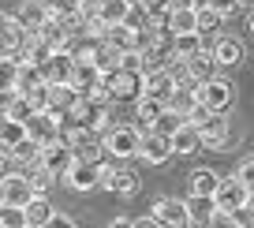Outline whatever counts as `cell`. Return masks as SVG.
<instances>
[{"mask_svg": "<svg viewBox=\"0 0 254 228\" xmlns=\"http://www.w3.org/2000/svg\"><path fill=\"white\" fill-rule=\"evenodd\" d=\"M60 142L71 150V157H75V161H101V153H105L101 135L86 131V127H75V124H64Z\"/></svg>", "mask_w": 254, "mask_h": 228, "instance_id": "6da1fadb", "label": "cell"}, {"mask_svg": "<svg viewBox=\"0 0 254 228\" xmlns=\"http://www.w3.org/2000/svg\"><path fill=\"white\" fill-rule=\"evenodd\" d=\"M101 86L112 101H138L142 97V71H127V68H116L109 75H101Z\"/></svg>", "mask_w": 254, "mask_h": 228, "instance_id": "7a4b0ae2", "label": "cell"}, {"mask_svg": "<svg viewBox=\"0 0 254 228\" xmlns=\"http://www.w3.org/2000/svg\"><path fill=\"white\" fill-rule=\"evenodd\" d=\"M198 105L202 109H209L213 116H224V112L236 105V86H232L228 79H209L198 86Z\"/></svg>", "mask_w": 254, "mask_h": 228, "instance_id": "3957f363", "label": "cell"}, {"mask_svg": "<svg viewBox=\"0 0 254 228\" xmlns=\"http://www.w3.org/2000/svg\"><path fill=\"white\" fill-rule=\"evenodd\" d=\"M26 139L38 142L41 150L53 146V142H60V131H64V116H56V112H34L30 120L23 124Z\"/></svg>", "mask_w": 254, "mask_h": 228, "instance_id": "277c9868", "label": "cell"}, {"mask_svg": "<svg viewBox=\"0 0 254 228\" xmlns=\"http://www.w3.org/2000/svg\"><path fill=\"white\" fill-rule=\"evenodd\" d=\"M101 146L112 157H138L142 131H135V127H109V131L101 135Z\"/></svg>", "mask_w": 254, "mask_h": 228, "instance_id": "5b68a950", "label": "cell"}, {"mask_svg": "<svg viewBox=\"0 0 254 228\" xmlns=\"http://www.w3.org/2000/svg\"><path fill=\"white\" fill-rule=\"evenodd\" d=\"M38 71H41L45 86H67L71 71H75V60H71V53H53L45 64H38Z\"/></svg>", "mask_w": 254, "mask_h": 228, "instance_id": "8992f818", "label": "cell"}, {"mask_svg": "<svg viewBox=\"0 0 254 228\" xmlns=\"http://www.w3.org/2000/svg\"><path fill=\"white\" fill-rule=\"evenodd\" d=\"M138 176L131 172V168H112V165H101V187L105 191H112V195H120V198H131L138 191Z\"/></svg>", "mask_w": 254, "mask_h": 228, "instance_id": "52a82bcc", "label": "cell"}, {"mask_svg": "<svg viewBox=\"0 0 254 228\" xmlns=\"http://www.w3.org/2000/svg\"><path fill=\"white\" fill-rule=\"evenodd\" d=\"M247 195H251V191L243 187V183L236 180V176H228V180H221L217 183V195H213V202H217V213H232V210H243L247 206Z\"/></svg>", "mask_w": 254, "mask_h": 228, "instance_id": "ba28073f", "label": "cell"}, {"mask_svg": "<svg viewBox=\"0 0 254 228\" xmlns=\"http://www.w3.org/2000/svg\"><path fill=\"white\" fill-rule=\"evenodd\" d=\"M101 165L105 161H75L64 180H67V187H75V191H94V187H101Z\"/></svg>", "mask_w": 254, "mask_h": 228, "instance_id": "9c48e42d", "label": "cell"}, {"mask_svg": "<svg viewBox=\"0 0 254 228\" xmlns=\"http://www.w3.org/2000/svg\"><path fill=\"white\" fill-rule=\"evenodd\" d=\"M30 198H34V191H30V183H26V176L11 172V176L0 180V202H4V206H11V210H26Z\"/></svg>", "mask_w": 254, "mask_h": 228, "instance_id": "30bf717a", "label": "cell"}, {"mask_svg": "<svg viewBox=\"0 0 254 228\" xmlns=\"http://www.w3.org/2000/svg\"><path fill=\"white\" fill-rule=\"evenodd\" d=\"M153 221L161 228H187V202H180V198H157L153 202Z\"/></svg>", "mask_w": 254, "mask_h": 228, "instance_id": "8fae6325", "label": "cell"}, {"mask_svg": "<svg viewBox=\"0 0 254 228\" xmlns=\"http://www.w3.org/2000/svg\"><path fill=\"white\" fill-rule=\"evenodd\" d=\"M138 30H142V26L135 23V19H131V23H120V26H109V34H105V45L112 49V53H135L138 49Z\"/></svg>", "mask_w": 254, "mask_h": 228, "instance_id": "7c38bea8", "label": "cell"}, {"mask_svg": "<svg viewBox=\"0 0 254 228\" xmlns=\"http://www.w3.org/2000/svg\"><path fill=\"white\" fill-rule=\"evenodd\" d=\"M38 38L45 41V49H49V53H71V41H75L71 34H67V26H64L56 15H49V23L38 30Z\"/></svg>", "mask_w": 254, "mask_h": 228, "instance_id": "4fadbf2b", "label": "cell"}, {"mask_svg": "<svg viewBox=\"0 0 254 228\" xmlns=\"http://www.w3.org/2000/svg\"><path fill=\"white\" fill-rule=\"evenodd\" d=\"M8 165L15 168L19 176L34 172V168L41 165V146H38V142H30V139H23V142H19V146L8 153Z\"/></svg>", "mask_w": 254, "mask_h": 228, "instance_id": "5bb4252c", "label": "cell"}, {"mask_svg": "<svg viewBox=\"0 0 254 228\" xmlns=\"http://www.w3.org/2000/svg\"><path fill=\"white\" fill-rule=\"evenodd\" d=\"M213 64L217 68H236V64H243V56H247V49H243V41H236V38H228V34H221V38L213 41Z\"/></svg>", "mask_w": 254, "mask_h": 228, "instance_id": "9a60e30c", "label": "cell"}, {"mask_svg": "<svg viewBox=\"0 0 254 228\" xmlns=\"http://www.w3.org/2000/svg\"><path fill=\"white\" fill-rule=\"evenodd\" d=\"M75 165L71 150L64 146V142H53V146L41 150V168H45L49 176H67V168Z\"/></svg>", "mask_w": 254, "mask_h": 228, "instance_id": "2e32d148", "label": "cell"}, {"mask_svg": "<svg viewBox=\"0 0 254 228\" xmlns=\"http://www.w3.org/2000/svg\"><path fill=\"white\" fill-rule=\"evenodd\" d=\"M138 157L150 161V165H165V161L172 157V142H168L165 135H157V131H146L142 146H138Z\"/></svg>", "mask_w": 254, "mask_h": 228, "instance_id": "e0dca14e", "label": "cell"}, {"mask_svg": "<svg viewBox=\"0 0 254 228\" xmlns=\"http://www.w3.org/2000/svg\"><path fill=\"white\" fill-rule=\"evenodd\" d=\"M49 15H53V11H49L45 4H38V0H26V4H23V8H19L15 15H11V19H15V26H23V30L38 34L41 26L49 23Z\"/></svg>", "mask_w": 254, "mask_h": 228, "instance_id": "ac0fdd59", "label": "cell"}, {"mask_svg": "<svg viewBox=\"0 0 254 228\" xmlns=\"http://www.w3.org/2000/svg\"><path fill=\"white\" fill-rule=\"evenodd\" d=\"M213 221H217L213 198H190L187 202V228H209Z\"/></svg>", "mask_w": 254, "mask_h": 228, "instance_id": "d6986e66", "label": "cell"}, {"mask_svg": "<svg viewBox=\"0 0 254 228\" xmlns=\"http://www.w3.org/2000/svg\"><path fill=\"white\" fill-rule=\"evenodd\" d=\"M183 64H187V75H190V82H194V86L217 79V64H213V56H209L206 49H202V53H194L190 60H183Z\"/></svg>", "mask_w": 254, "mask_h": 228, "instance_id": "ffe728a7", "label": "cell"}, {"mask_svg": "<svg viewBox=\"0 0 254 228\" xmlns=\"http://www.w3.org/2000/svg\"><path fill=\"white\" fill-rule=\"evenodd\" d=\"M53 217H56L53 202H49V198H38V195H34L30 202H26V210H23V225L26 228H45Z\"/></svg>", "mask_w": 254, "mask_h": 228, "instance_id": "44dd1931", "label": "cell"}, {"mask_svg": "<svg viewBox=\"0 0 254 228\" xmlns=\"http://www.w3.org/2000/svg\"><path fill=\"white\" fill-rule=\"evenodd\" d=\"M97 86H101V71L90 68V64H75V71H71V90H75V94L90 97Z\"/></svg>", "mask_w": 254, "mask_h": 228, "instance_id": "7402d4cb", "label": "cell"}, {"mask_svg": "<svg viewBox=\"0 0 254 228\" xmlns=\"http://www.w3.org/2000/svg\"><path fill=\"white\" fill-rule=\"evenodd\" d=\"M131 4L127 0H101L97 4V19H101L105 26H120V23H131Z\"/></svg>", "mask_w": 254, "mask_h": 228, "instance_id": "603a6c76", "label": "cell"}, {"mask_svg": "<svg viewBox=\"0 0 254 228\" xmlns=\"http://www.w3.org/2000/svg\"><path fill=\"white\" fill-rule=\"evenodd\" d=\"M187 183H190V198H213V195H217V183H221V176H217L213 168H194Z\"/></svg>", "mask_w": 254, "mask_h": 228, "instance_id": "cb8c5ba5", "label": "cell"}, {"mask_svg": "<svg viewBox=\"0 0 254 228\" xmlns=\"http://www.w3.org/2000/svg\"><path fill=\"white\" fill-rule=\"evenodd\" d=\"M176 94L172 79H168V71H157V75H146L142 79V97H153V101H168Z\"/></svg>", "mask_w": 254, "mask_h": 228, "instance_id": "d4e9b609", "label": "cell"}, {"mask_svg": "<svg viewBox=\"0 0 254 228\" xmlns=\"http://www.w3.org/2000/svg\"><path fill=\"white\" fill-rule=\"evenodd\" d=\"M75 105H79V94L71 90V82H67V86H49V112H56V116H67Z\"/></svg>", "mask_w": 254, "mask_h": 228, "instance_id": "484cf974", "label": "cell"}, {"mask_svg": "<svg viewBox=\"0 0 254 228\" xmlns=\"http://www.w3.org/2000/svg\"><path fill=\"white\" fill-rule=\"evenodd\" d=\"M165 109L172 112V116L187 120L190 112L198 109V86H194V90H176V94H172V97H168V101H165Z\"/></svg>", "mask_w": 254, "mask_h": 228, "instance_id": "4316f807", "label": "cell"}, {"mask_svg": "<svg viewBox=\"0 0 254 228\" xmlns=\"http://www.w3.org/2000/svg\"><path fill=\"white\" fill-rule=\"evenodd\" d=\"M172 153H194V150L202 146V135H198V127H190V124H180L172 131Z\"/></svg>", "mask_w": 254, "mask_h": 228, "instance_id": "83f0119b", "label": "cell"}, {"mask_svg": "<svg viewBox=\"0 0 254 228\" xmlns=\"http://www.w3.org/2000/svg\"><path fill=\"white\" fill-rule=\"evenodd\" d=\"M198 135H202V146H224V142H228V120L224 116H209L206 124L198 127Z\"/></svg>", "mask_w": 254, "mask_h": 228, "instance_id": "f1b7e54d", "label": "cell"}, {"mask_svg": "<svg viewBox=\"0 0 254 228\" xmlns=\"http://www.w3.org/2000/svg\"><path fill=\"white\" fill-rule=\"evenodd\" d=\"M161 116H165V101H153V97H138V101H135V120L142 127L153 131V124H157Z\"/></svg>", "mask_w": 254, "mask_h": 228, "instance_id": "f546056e", "label": "cell"}, {"mask_svg": "<svg viewBox=\"0 0 254 228\" xmlns=\"http://www.w3.org/2000/svg\"><path fill=\"white\" fill-rule=\"evenodd\" d=\"M168 34H194V8H172L168 11Z\"/></svg>", "mask_w": 254, "mask_h": 228, "instance_id": "4dcf8cb0", "label": "cell"}, {"mask_svg": "<svg viewBox=\"0 0 254 228\" xmlns=\"http://www.w3.org/2000/svg\"><path fill=\"white\" fill-rule=\"evenodd\" d=\"M194 53H202V38L198 34H176L172 38V60H190Z\"/></svg>", "mask_w": 254, "mask_h": 228, "instance_id": "1f68e13d", "label": "cell"}, {"mask_svg": "<svg viewBox=\"0 0 254 228\" xmlns=\"http://www.w3.org/2000/svg\"><path fill=\"white\" fill-rule=\"evenodd\" d=\"M221 23H224V19L217 15V11L206 8V0L194 8V34H198V38H202V34H217V30H221Z\"/></svg>", "mask_w": 254, "mask_h": 228, "instance_id": "d6a6232c", "label": "cell"}, {"mask_svg": "<svg viewBox=\"0 0 254 228\" xmlns=\"http://www.w3.org/2000/svg\"><path fill=\"white\" fill-rule=\"evenodd\" d=\"M38 86H45V82H41V71L34 68V64H19V75H15V94H34Z\"/></svg>", "mask_w": 254, "mask_h": 228, "instance_id": "836d02e7", "label": "cell"}, {"mask_svg": "<svg viewBox=\"0 0 254 228\" xmlns=\"http://www.w3.org/2000/svg\"><path fill=\"white\" fill-rule=\"evenodd\" d=\"M26 183H30V191H34V195H38V198H45V191L49 187H53V183H56V176H49L45 172V168H34V172H26Z\"/></svg>", "mask_w": 254, "mask_h": 228, "instance_id": "e575fe53", "label": "cell"}, {"mask_svg": "<svg viewBox=\"0 0 254 228\" xmlns=\"http://www.w3.org/2000/svg\"><path fill=\"white\" fill-rule=\"evenodd\" d=\"M15 75H19L15 60H0V94H15Z\"/></svg>", "mask_w": 254, "mask_h": 228, "instance_id": "d590c367", "label": "cell"}, {"mask_svg": "<svg viewBox=\"0 0 254 228\" xmlns=\"http://www.w3.org/2000/svg\"><path fill=\"white\" fill-rule=\"evenodd\" d=\"M30 116H34L30 101H26L23 94H15V97H11V105H8V120H15V124H26Z\"/></svg>", "mask_w": 254, "mask_h": 228, "instance_id": "8d00e7d4", "label": "cell"}, {"mask_svg": "<svg viewBox=\"0 0 254 228\" xmlns=\"http://www.w3.org/2000/svg\"><path fill=\"white\" fill-rule=\"evenodd\" d=\"M180 124H183V120H180V116H172V112L165 109V116H161L157 124H153V131H157V135H165V139H172V131H176Z\"/></svg>", "mask_w": 254, "mask_h": 228, "instance_id": "74e56055", "label": "cell"}, {"mask_svg": "<svg viewBox=\"0 0 254 228\" xmlns=\"http://www.w3.org/2000/svg\"><path fill=\"white\" fill-rule=\"evenodd\" d=\"M0 228H26V225H23V210L4 206V210H0Z\"/></svg>", "mask_w": 254, "mask_h": 228, "instance_id": "f35d334b", "label": "cell"}, {"mask_svg": "<svg viewBox=\"0 0 254 228\" xmlns=\"http://www.w3.org/2000/svg\"><path fill=\"white\" fill-rule=\"evenodd\" d=\"M224 221H228L232 228H254V217L247 213V206H243V210H232V213H224Z\"/></svg>", "mask_w": 254, "mask_h": 228, "instance_id": "ab89813d", "label": "cell"}, {"mask_svg": "<svg viewBox=\"0 0 254 228\" xmlns=\"http://www.w3.org/2000/svg\"><path fill=\"white\" fill-rule=\"evenodd\" d=\"M236 180L243 183L247 191H254V157H243V165H239V172H236Z\"/></svg>", "mask_w": 254, "mask_h": 228, "instance_id": "60d3db41", "label": "cell"}, {"mask_svg": "<svg viewBox=\"0 0 254 228\" xmlns=\"http://www.w3.org/2000/svg\"><path fill=\"white\" fill-rule=\"evenodd\" d=\"M206 8H209V11H217L221 19H228L232 11L239 8V4H236V0H206Z\"/></svg>", "mask_w": 254, "mask_h": 228, "instance_id": "b9f144b4", "label": "cell"}, {"mask_svg": "<svg viewBox=\"0 0 254 228\" xmlns=\"http://www.w3.org/2000/svg\"><path fill=\"white\" fill-rule=\"evenodd\" d=\"M120 68H127V71H142V53H138V49H135V53H124V56H120Z\"/></svg>", "mask_w": 254, "mask_h": 228, "instance_id": "7bdbcfd3", "label": "cell"}, {"mask_svg": "<svg viewBox=\"0 0 254 228\" xmlns=\"http://www.w3.org/2000/svg\"><path fill=\"white\" fill-rule=\"evenodd\" d=\"M0 60H15V41H11V34H0Z\"/></svg>", "mask_w": 254, "mask_h": 228, "instance_id": "ee69618b", "label": "cell"}, {"mask_svg": "<svg viewBox=\"0 0 254 228\" xmlns=\"http://www.w3.org/2000/svg\"><path fill=\"white\" fill-rule=\"evenodd\" d=\"M209 116H213V112H209V109H202V105H198V109L190 112V116H187V120H183V124H190V127H202V124H206V120H209Z\"/></svg>", "mask_w": 254, "mask_h": 228, "instance_id": "f6af8a7d", "label": "cell"}, {"mask_svg": "<svg viewBox=\"0 0 254 228\" xmlns=\"http://www.w3.org/2000/svg\"><path fill=\"white\" fill-rule=\"evenodd\" d=\"M45 228H75V221H67V217H60V213H56V217L49 221Z\"/></svg>", "mask_w": 254, "mask_h": 228, "instance_id": "bcb514c9", "label": "cell"}, {"mask_svg": "<svg viewBox=\"0 0 254 228\" xmlns=\"http://www.w3.org/2000/svg\"><path fill=\"white\" fill-rule=\"evenodd\" d=\"M11 26H15V19L8 11H0V34H11Z\"/></svg>", "mask_w": 254, "mask_h": 228, "instance_id": "7dc6e473", "label": "cell"}, {"mask_svg": "<svg viewBox=\"0 0 254 228\" xmlns=\"http://www.w3.org/2000/svg\"><path fill=\"white\" fill-rule=\"evenodd\" d=\"M109 228H135V221H127V217H116V221H109Z\"/></svg>", "mask_w": 254, "mask_h": 228, "instance_id": "c3c4849f", "label": "cell"}, {"mask_svg": "<svg viewBox=\"0 0 254 228\" xmlns=\"http://www.w3.org/2000/svg\"><path fill=\"white\" fill-rule=\"evenodd\" d=\"M202 0H172V8H198Z\"/></svg>", "mask_w": 254, "mask_h": 228, "instance_id": "681fc988", "label": "cell"}, {"mask_svg": "<svg viewBox=\"0 0 254 228\" xmlns=\"http://www.w3.org/2000/svg\"><path fill=\"white\" fill-rule=\"evenodd\" d=\"M135 228H161L153 217H142V221H135Z\"/></svg>", "mask_w": 254, "mask_h": 228, "instance_id": "f907efd6", "label": "cell"}, {"mask_svg": "<svg viewBox=\"0 0 254 228\" xmlns=\"http://www.w3.org/2000/svg\"><path fill=\"white\" fill-rule=\"evenodd\" d=\"M127 4H131V11H142L146 8V0H127Z\"/></svg>", "mask_w": 254, "mask_h": 228, "instance_id": "816d5d0a", "label": "cell"}, {"mask_svg": "<svg viewBox=\"0 0 254 228\" xmlns=\"http://www.w3.org/2000/svg\"><path fill=\"white\" fill-rule=\"evenodd\" d=\"M247 213H251V217H254V191H251V195H247Z\"/></svg>", "mask_w": 254, "mask_h": 228, "instance_id": "f5cc1de1", "label": "cell"}, {"mask_svg": "<svg viewBox=\"0 0 254 228\" xmlns=\"http://www.w3.org/2000/svg\"><path fill=\"white\" fill-rule=\"evenodd\" d=\"M38 4H45V8H53V4H56V0H38Z\"/></svg>", "mask_w": 254, "mask_h": 228, "instance_id": "db71d44e", "label": "cell"}, {"mask_svg": "<svg viewBox=\"0 0 254 228\" xmlns=\"http://www.w3.org/2000/svg\"><path fill=\"white\" fill-rule=\"evenodd\" d=\"M247 26H251V34H254V15H251V23H247Z\"/></svg>", "mask_w": 254, "mask_h": 228, "instance_id": "11a10c76", "label": "cell"}, {"mask_svg": "<svg viewBox=\"0 0 254 228\" xmlns=\"http://www.w3.org/2000/svg\"><path fill=\"white\" fill-rule=\"evenodd\" d=\"M236 4H251V0H236Z\"/></svg>", "mask_w": 254, "mask_h": 228, "instance_id": "9f6ffc18", "label": "cell"}, {"mask_svg": "<svg viewBox=\"0 0 254 228\" xmlns=\"http://www.w3.org/2000/svg\"><path fill=\"white\" fill-rule=\"evenodd\" d=\"M0 210H4V202H0Z\"/></svg>", "mask_w": 254, "mask_h": 228, "instance_id": "6f0895ef", "label": "cell"}]
</instances>
